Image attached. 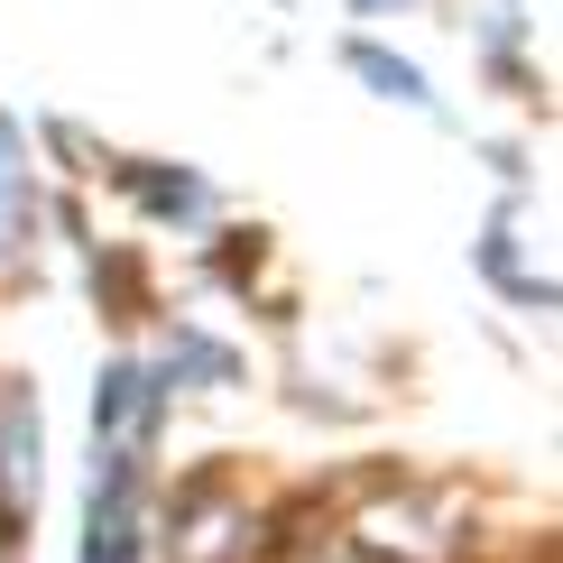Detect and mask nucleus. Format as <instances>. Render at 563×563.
<instances>
[{"label":"nucleus","instance_id":"1","mask_svg":"<svg viewBox=\"0 0 563 563\" xmlns=\"http://www.w3.org/2000/svg\"><path fill=\"white\" fill-rule=\"evenodd\" d=\"M157 462L148 453H92V481H84V545L75 563H157V489H148Z\"/></svg>","mask_w":563,"mask_h":563},{"label":"nucleus","instance_id":"2","mask_svg":"<svg viewBox=\"0 0 563 563\" xmlns=\"http://www.w3.org/2000/svg\"><path fill=\"white\" fill-rule=\"evenodd\" d=\"M102 176L139 203L148 231H213L222 222V185L185 157H102Z\"/></svg>","mask_w":563,"mask_h":563},{"label":"nucleus","instance_id":"3","mask_svg":"<svg viewBox=\"0 0 563 563\" xmlns=\"http://www.w3.org/2000/svg\"><path fill=\"white\" fill-rule=\"evenodd\" d=\"M37 489H46V407L29 379H10L0 388V518L19 536L37 518Z\"/></svg>","mask_w":563,"mask_h":563},{"label":"nucleus","instance_id":"4","mask_svg":"<svg viewBox=\"0 0 563 563\" xmlns=\"http://www.w3.org/2000/svg\"><path fill=\"white\" fill-rule=\"evenodd\" d=\"M46 231V185H37V139L0 102V268H29Z\"/></svg>","mask_w":563,"mask_h":563},{"label":"nucleus","instance_id":"5","mask_svg":"<svg viewBox=\"0 0 563 563\" xmlns=\"http://www.w3.org/2000/svg\"><path fill=\"white\" fill-rule=\"evenodd\" d=\"M333 56L361 75V92H379V102H397V111H416V121H453V102L434 92V75L416 56H397V46H379L369 29H342V46Z\"/></svg>","mask_w":563,"mask_h":563},{"label":"nucleus","instance_id":"6","mask_svg":"<svg viewBox=\"0 0 563 563\" xmlns=\"http://www.w3.org/2000/svg\"><path fill=\"white\" fill-rule=\"evenodd\" d=\"M157 369H167L176 388H241L250 379V361H241V342H222V333H203L195 314H167L157 323V351H148Z\"/></svg>","mask_w":563,"mask_h":563},{"label":"nucleus","instance_id":"7","mask_svg":"<svg viewBox=\"0 0 563 563\" xmlns=\"http://www.w3.org/2000/svg\"><path fill=\"white\" fill-rule=\"evenodd\" d=\"M518 203H527V195H499V213H489V231L472 241V260H481V277H489L508 305H527V314H554V296H563V287H554L545 268H527V260H518Z\"/></svg>","mask_w":563,"mask_h":563},{"label":"nucleus","instance_id":"8","mask_svg":"<svg viewBox=\"0 0 563 563\" xmlns=\"http://www.w3.org/2000/svg\"><path fill=\"white\" fill-rule=\"evenodd\" d=\"M84 426H92V453H139V351H111L102 369H92V407H84Z\"/></svg>","mask_w":563,"mask_h":563},{"label":"nucleus","instance_id":"9","mask_svg":"<svg viewBox=\"0 0 563 563\" xmlns=\"http://www.w3.org/2000/svg\"><path fill=\"white\" fill-rule=\"evenodd\" d=\"M29 139H37V157H56V167H65V185H92V176H102V139H92L84 121H65V111H37V121H29Z\"/></svg>","mask_w":563,"mask_h":563},{"label":"nucleus","instance_id":"10","mask_svg":"<svg viewBox=\"0 0 563 563\" xmlns=\"http://www.w3.org/2000/svg\"><path fill=\"white\" fill-rule=\"evenodd\" d=\"M260 260H268V231H260V222H241V241H213V268H222V277H250Z\"/></svg>","mask_w":563,"mask_h":563},{"label":"nucleus","instance_id":"11","mask_svg":"<svg viewBox=\"0 0 563 563\" xmlns=\"http://www.w3.org/2000/svg\"><path fill=\"white\" fill-rule=\"evenodd\" d=\"M407 10H434V0H351V29H379V19H407Z\"/></svg>","mask_w":563,"mask_h":563},{"label":"nucleus","instance_id":"12","mask_svg":"<svg viewBox=\"0 0 563 563\" xmlns=\"http://www.w3.org/2000/svg\"><path fill=\"white\" fill-rule=\"evenodd\" d=\"M499 10H527V19H536V10H545V0H499Z\"/></svg>","mask_w":563,"mask_h":563}]
</instances>
